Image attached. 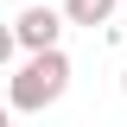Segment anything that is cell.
I'll return each instance as SVG.
<instances>
[{
    "label": "cell",
    "instance_id": "6da1fadb",
    "mask_svg": "<svg viewBox=\"0 0 127 127\" xmlns=\"http://www.w3.org/2000/svg\"><path fill=\"white\" fill-rule=\"evenodd\" d=\"M64 89H70V57H64L57 45L26 51V64H19V76H13V95H6V108H13V114H45L51 102H64Z\"/></svg>",
    "mask_w": 127,
    "mask_h": 127
},
{
    "label": "cell",
    "instance_id": "8992f818",
    "mask_svg": "<svg viewBox=\"0 0 127 127\" xmlns=\"http://www.w3.org/2000/svg\"><path fill=\"white\" fill-rule=\"evenodd\" d=\"M121 89H127V76H121Z\"/></svg>",
    "mask_w": 127,
    "mask_h": 127
},
{
    "label": "cell",
    "instance_id": "3957f363",
    "mask_svg": "<svg viewBox=\"0 0 127 127\" xmlns=\"http://www.w3.org/2000/svg\"><path fill=\"white\" fill-rule=\"evenodd\" d=\"M108 13H114V0H64V19L70 26H108Z\"/></svg>",
    "mask_w": 127,
    "mask_h": 127
},
{
    "label": "cell",
    "instance_id": "7a4b0ae2",
    "mask_svg": "<svg viewBox=\"0 0 127 127\" xmlns=\"http://www.w3.org/2000/svg\"><path fill=\"white\" fill-rule=\"evenodd\" d=\"M57 32H64V13H57V6H26V13L13 19L19 51H45V45H57Z\"/></svg>",
    "mask_w": 127,
    "mask_h": 127
},
{
    "label": "cell",
    "instance_id": "277c9868",
    "mask_svg": "<svg viewBox=\"0 0 127 127\" xmlns=\"http://www.w3.org/2000/svg\"><path fill=\"white\" fill-rule=\"evenodd\" d=\"M13 51H19V38H13V26H6V19H0V64L13 57Z\"/></svg>",
    "mask_w": 127,
    "mask_h": 127
},
{
    "label": "cell",
    "instance_id": "5b68a950",
    "mask_svg": "<svg viewBox=\"0 0 127 127\" xmlns=\"http://www.w3.org/2000/svg\"><path fill=\"white\" fill-rule=\"evenodd\" d=\"M6 114H13V108H0V127H6Z\"/></svg>",
    "mask_w": 127,
    "mask_h": 127
}]
</instances>
